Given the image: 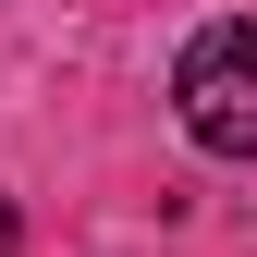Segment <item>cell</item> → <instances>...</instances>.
<instances>
[{
  "label": "cell",
  "mask_w": 257,
  "mask_h": 257,
  "mask_svg": "<svg viewBox=\"0 0 257 257\" xmlns=\"http://www.w3.org/2000/svg\"><path fill=\"white\" fill-rule=\"evenodd\" d=\"M172 110L208 159H257V13L245 25H208L172 74Z\"/></svg>",
  "instance_id": "1"
}]
</instances>
